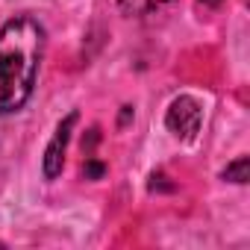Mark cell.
Listing matches in <instances>:
<instances>
[{
	"mask_svg": "<svg viewBox=\"0 0 250 250\" xmlns=\"http://www.w3.org/2000/svg\"><path fill=\"white\" fill-rule=\"evenodd\" d=\"M44 53V27L33 15H15L0 27V115L24 109L33 97Z\"/></svg>",
	"mask_w": 250,
	"mask_h": 250,
	"instance_id": "obj_1",
	"label": "cell"
},
{
	"mask_svg": "<svg viewBox=\"0 0 250 250\" xmlns=\"http://www.w3.org/2000/svg\"><path fill=\"white\" fill-rule=\"evenodd\" d=\"M200 121H203V109L194 97L188 94H180L171 106H168V115H165V127L180 139V142H191L197 133H200Z\"/></svg>",
	"mask_w": 250,
	"mask_h": 250,
	"instance_id": "obj_2",
	"label": "cell"
},
{
	"mask_svg": "<svg viewBox=\"0 0 250 250\" xmlns=\"http://www.w3.org/2000/svg\"><path fill=\"white\" fill-rule=\"evenodd\" d=\"M77 112H68L62 121H59V127L44 150V162H42V171H44V180H56L65 168V150H68V142H71V133H74V124H77Z\"/></svg>",
	"mask_w": 250,
	"mask_h": 250,
	"instance_id": "obj_3",
	"label": "cell"
},
{
	"mask_svg": "<svg viewBox=\"0 0 250 250\" xmlns=\"http://www.w3.org/2000/svg\"><path fill=\"white\" fill-rule=\"evenodd\" d=\"M171 0H118V6H121V12L124 15H150V12H156V9H162V6H168Z\"/></svg>",
	"mask_w": 250,
	"mask_h": 250,
	"instance_id": "obj_4",
	"label": "cell"
},
{
	"mask_svg": "<svg viewBox=\"0 0 250 250\" xmlns=\"http://www.w3.org/2000/svg\"><path fill=\"white\" fill-rule=\"evenodd\" d=\"M224 180H229V183H247V156H238L235 162H229L224 168Z\"/></svg>",
	"mask_w": 250,
	"mask_h": 250,
	"instance_id": "obj_5",
	"label": "cell"
},
{
	"mask_svg": "<svg viewBox=\"0 0 250 250\" xmlns=\"http://www.w3.org/2000/svg\"><path fill=\"white\" fill-rule=\"evenodd\" d=\"M83 171H85V177H100V174H103V165H97V162H88Z\"/></svg>",
	"mask_w": 250,
	"mask_h": 250,
	"instance_id": "obj_6",
	"label": "cell"
},
{
	"mask_svg": "<svg viewBox=\"0 0 250 250\" xmlns=\"http://www.w3.org/2000/svg\"><path fill=\"white\" fill-rule=\"evenodd\" d=\"M200 3H203V6H218L221 0H200Z\"/></svg>",
	"mask_w": 250,
	"mask_h": 250,
	"instance_id": "obj_7",
	"label": "cell"
},
{
	"mask_svg": "<svg viewBox=\"0 0 250 250\" xmlns=\"http://www.w3.org/2000/svg\"><path fill=\"white\" fill-rule=\"evenodd\" d=\"M0 247H6V244H3V241H0Z\"/></svg>",
	"mask_w": 250,
	"mask_h": 250,
	"instance_id": "obj_8",
	"label": "cell"
}]
</instances>
